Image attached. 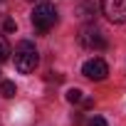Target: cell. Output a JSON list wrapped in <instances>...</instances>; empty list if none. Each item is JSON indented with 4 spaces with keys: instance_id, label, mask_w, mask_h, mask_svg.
<instances>
[{
    "instance_id": "obj_6",
    "label": "cell",
    "mask_w": 126,
    "mask_h": 126,
    "mask_svg": "<svg viewBox=\"0 0 126 126\" xmlns=\"http://www.w3.org/2000/svg\"><path fill=\"white\" fill-rule=\"evenodd\" d=\"M0 94H3L5 99H13V96L17 94V87H15V82H0Z\"/></svg>"
},
{
    "instance_id": "obj_10",
    "label": "cell",
    "mask_w": 126,
    "mask_h": 126,
    "mask_svg": "<svg viewBox=\"0 0 126 126\" xmlns=\"http://www.w3.org/2000/svg\"><path fill=\"white\" fill-rule=\"evenodd\" d=\"M3 27H5V32H15V30H17V25H15V20H13V17H8Z\"/></svg>"
},
{
    "instance_id": "obj_8",
    "label": "cell",
    "mask_w": 126,
    "mask_h": 126,
    "mask_svg": "<svg viewBox=\"0 0 126 126\" xmlns=\"http://www.w3.org/2000/svg\"><path fill=\"white\" fill-rule=\"evenodd\" d=\"M82 94H84V92H82V89H77V87H74V89H69V92H67V101H69V104H79V101H82V99H84V96H82Z\"/></svg>"
},
{
    "instance_id": "obj_2",
    "label": "cell",
    "mask_w": 126,
    "mask_h": 126,
    "mask_svg": "<svg viewBox=\"0 0 126 126\" xmlns=\"http://www.w3.org/2000/svg\"><path fill=\"white\" fill-rule=\"evenodd\" d=\"M32 25H35V30H37L40 35L49 32V30L57 25V10H54V5H49V3H37L35 10H32Z\"/></svg>"
},
{
    "instance_id": "obj_11",
    "label": "cell",
    "mask_w": 126,
    "mask_h": 126,
    "mask_svg": "<svg viewBox=\"0 0 126 126\" xmlns=\"http://www.w3.org/2000/svg\"><path fill=\"white\" fill-rule=\"evenodd\" d=\"M87 126H109V124H106L101 116H94V119H89V124H87Z\"/></svg>"
},
{
    "instance_id": "obj_3",
    "label": "cell",
    "mask_w": 126,
    "mask_h": 126,
    "mask_svg": "<svg viewBox=\"0 0 126 126\" xmlns=\"http://www.w3.org/2000/svg\"><path fill=\"white\" fill-rule=\"evenodd\" d=\"M77 42L84 49H104L106 47V37L96 25H84L79 30V35H77Z\"/></svg>"
},
{
    "instance_id": "obj_5",
    "label": "cell",
    "mask_w": 126,
    "mask_h": 126,
    "mask_svg": "<svg viewBox=\"0 0 126 126\" xmlns=\"http://www.w3.org/2000/svg\"><path fill=\"white\" fill-rule=\"evenodd\" d=\"M82 74H84L87 79L101 82V79H106V74H109V67H106V62H104V59L94 57V59H87V62H84V67H82Z\"/></svg>"
},
{
    "instance_id": "obj_1",
    "label": "cell",
    "mask_w": 126,
    "mask_h": 126,
    "mask_svg": "<svg viewBox=\"0 0 126 126\" xmlns=\"http://www.w3.org/2000/svg\"><path fill=\"white\" fill-rule=\"evenodd\" d=\"M37 64H40V54H37L35 45L27 42V40H22L15 47V69L20 74H30V72H35Z\"/></svg>"
},
{
    "instance_id": "obj_9",
    "label": "cell",
    "mask_w": 126,
    "mask_h": 126,
    "mask_svg": "<svg viewBox=\"0 0 126 126\" xmlns=\"http://www.w3.org/2000/svg\"><path fill=\"white\" fill-rule=\"evenodd\" d=\"M10 57V45H8V40L0 35V62H5Z\"/></svg>"
},
{
    "instance_id": "obj_12",
    "label": "cell",
    "mask_w": 126,
    "mask_h": 126,
    "mask_svg": "<svg viewBox=\"0 0 126 126\" xmlns=\"http://www.w3.org/2000/svg\"><path fill=\"white\" fill-rule=\"evenodd\" d=\"M82 101H84V109H92L94 106V99H82Z\"/></svg>"
},
{
    "instance_id": "obj_4",
    "label": "cell",
    "mask_w": 126,
    "mask_h": 126,
    "mask_svg": "<svg viewBox=\"0 0 126 126\" xmlns=\"http://www.w3.org/2000/svg\"><path fill=\"white\" fill-rule=\"evenodd\" d=\"M99 3H101V13L111 22L116 25L126 22V0H99Z\"/></svg>"
},
{
    "instance_id": "obj_7",
    "label": "cell",
    "mask_w": 126,
    "mask_h": 126,
    "mask_svg": "<svg viewBox=\"0 0 126 126\" xmlns=\"http://www.w3.org/2000/svg\"><path fill=\"white\" fill-rule=\"evenodd\" d=\"M77 13H79L82 20H92V17H94V5H92V3H82Z\"/></svg>"
},
{
    "instance_id": "obj_13",
    "label": "cell",
    "mask_w": 126,
    "mask_h": 126,
    "mask_svg": "<svg viewBox=\"0 0 126 126\" xmlns=\"http://www.w3.org/2000/svg\"><path fill=\"white\" fill-rule=\"evenodd\" d=\"M0 3H5V0H0Z\"/></svg>"
}]
</instances>
